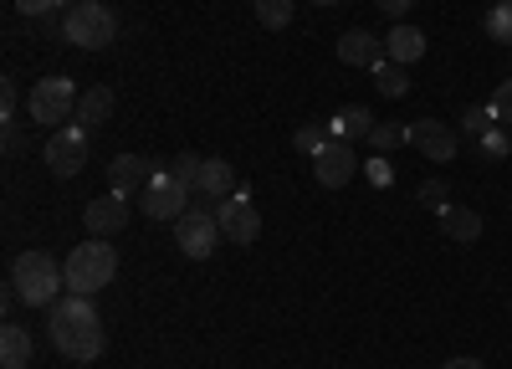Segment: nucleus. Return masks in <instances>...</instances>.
Wrapping results in <instances>:
<instances>
[{
	"mask_svg": "<svg viewBox=\"0 0 512 369\" xmlns=\"http://www.w3.org/2000/svg\"><path fill=\"white\" fill-rule=\"evenodd\" d=\"M31 364V334L21 323L0 328V369H26Z\"/></svg>",
	"mask_w": 512,
	"mask_h": 369,
	"instance_id": "f3484780",
	"label": "nucleus"
},
{
	"mask_svg": "<svg viewBox=\"0 0 512 369\" xmlns=\"http://www.w3.org/2000/svg\"><path fill=\"white\" fill-rule=\"evenodd\" d=\"M487 123H492V108H466L461 129H466V134H487Z\"/></svg>",
	"mask_w": 512,
	"mask_h": 369,
	"instance_id": "c756f323",
	"label": "nucleus"
},
{
	"mask_svg": "<svg viewBox=\"0 0 512 369\" xmlns=\"http://www.w3.org/2000/svg\"><path fill=\"white\" fill-rule=\"evenodd\" d=\"M190 195H195L190 185H180L175 175L164 170V175H154V180L139 190V211H144L149 221H180V216L190 211Z\"/></svg>",
	"mask_w": 512,
	"mask_h": 369,
	"instance_id": "0eeeda50",
	"label": "nucleus"
},
{
	"mask_svg": "<svg viewBox=\"0 0 512 369\" xmlns=\"http://www.w3.org/2000/svg\"><path fill=\"white\" fill-rule=\"evenodd\" d=\"M369 180H374V185H390V180H395V170H390L384 159H374V164H369Z\"/></svg>",
	"mask_w": 512,
	"mask_h": 369,
	"instance_id": "72a5a7b5",
	"label": "nucleus"
},
{
	"mask_svg": "<svg viewBox=\"0 0 512 369\" xmlns=\"http://www.w3.org/2000/svg\"><path fill=\"white\" fill-rule=\"evenodd\" d=\"M195 195H200V200H226V195H236V170H231L226 159H205L200 175H195Z\"/></svg>",
	"mask_w": 512,
	"mask_h": 369,
	"instance_id": "dca6fc26",
	"label": "nucleus"
},
{
	"mask_svg": "<svg viewBox=\"0 0 512 369\" xmlns=\"http://www.w3.org/2000/svg\"><path fill=\"white\" fill-rule=\"evenodd\" d=\"M374 88H379V98H405V93H410V67L384 62V67L374 72Z\"/></svg>",
	"mask_w": 512,
	"mask_h": 369,
	"instance_id": "412c9836",
	"label": "nucleus"
},
{
	"mask_svg": "<svg viewBox=\"0 0 512 369\" xmlns=\"http://www.w3.org/2000/svg\"><path fill=\"white\" fill-rule=\"evenodd\" d=\"M26 134H21V123H6V154H21Z\"/></svg>",
	"mask_w": 512,
	"mask_h": 369,
	"instance_id": "f704fd0d",
	"label": "nucleus"
},
{
	"mask_svg": "<svg viewBox=\"0 0 512 369\" xmlns=\"http://www.w3.org/2000/svg\"><path fill=\"white\" fill-rule=\"evenodd\" d=\"M77 88H72V77H41L26 108H31V123H41V129H62L67 118H77Z\"/></svg>",
	"mask_w": 512,
	"mask_h": 369,
	"instance_id": "39448f33",
	"label": "nucleus"
},
{
	"mask_svg": "<svg viewBox=\"0 0 512 369\" xmlns=\"http://www.w3.org/2000/svg\"><path fill=\"white\" fill-rule=\"evenodd\" d=\"M216 221H221L226 241H236V246H251L256 236H262V211H256L251 195H241V190L216 200Z\"/></svg>",
	"mask_w": 512,
	"mask_h": 369,
	"instance_id": "9d476101",
	"label": "nucleus"
},
{
	"mask_svg": "<svg viewBox=\"0 0 512 369\" xmlns=\"http://www.w3.org/2000/svg\"><path fill=\"white\" fill-rule=\"evenodd\" d=\"M364 144H369L374 154H395L400 144H410V134L400 129V123H374V134H369Z\"/></svg>",
	"mask_w": 512,
	"mask_h": 369,
	"instance_id": "5701e85b",
	"label": "nucleus"
},
{
	"mask_svg": "<svg viewBox=\"0 0 512 369\" xmlns=\"http://www.w3.org/2000/svg\"><path fill=\"white\" fill-rule=\"evenodd\" d=\"M47 339H52V349H62L72 364H93V359L108 349V328H103V318H98V308H93L88 298L67 293V298H57V303L47 308Z\"/></svg>",
	"mask_w": 512,
	"mask_h": 369,
	"instance_id": "f257e3e1",
	"label": "nucleus"
},
{
	"mask_svg": "<svg viewBox=\"0 0 512 369\" xmlns=\"http://www.w3.org/2000/svg\"><path fill=\"white\" fill-rule=\"evenodd\" d=\"M113 118V88H88L77 98V129H98Z\"/></svg>",
	"mask_w": 512,
	"mask_h": 369,
	"instance_id": "a211bd4d",
	"label": "nucleus"
},
{
	"mask_svg": "<svg viewBox=\"0 0 512 369\" xmlns=\"http://www.w3.org/2000/svg\"><path fill=\"white\" fill-rule=\"evenodd\" d=\"M328 134H333V139H349V144H354V139H369V134H374V113H369L364 103H359V108H338Z\"/></svg>",
	"mask_w": 512,
	"mask_h": 369,
	"instance_id": "6ab92c4d",
	"label": "nucleus"
},
{
	"mask_svg": "<svg viewBox=\"0 0 512 369\" xmlns=\"http://www.w3.org/2000/svg\"><path fill=\"white\" fill-rule=\"evenodd\" d=\"M420 205H425V211H436V216H441L446 205H451V200H446V185H441V180H425V185H420Z\"/></svg>",
	"mask_w": 512,
	"mask_h": 369,
	"instance_id": "bb28decb",
	"label": "nucleus"
},
{
	"mask_svg": "<svg viewBox=\"0 0 512 369\" xmlns=\"http://www.w3.org/2000/svg\"><path fill=\"white\" fill-rule=\"evenodd\" d=\"M154 175H164V164L149 154H113V164H108V185L118 195H139Z\"/></svg>",
	"mask_w": 512,
	"mask_h": 369,
	"instance_id": "ddd939ff",
	"label": "nucleus"
},
{
	"mask_svg": "<svg viewBox=\"0 0 512 369\" xmlns=\"http://www.w3.org/2000/svg\"><path fill=\"white\" fill-rule=\"evenodd\" d=\"M11 6L21 11V16H47V11H57L62 0H11Z\"/></svg>",
	"mask_w": 512,
	"mask_h": 369,
	"instance_id": "2f4dec72",
	"label": "nucleus"
},
{
	"mask_svg": "<svg viewBox=\"0 0 512 369\" xmlns=\"http://www.w3.org/2000/svg\"><path fill=\"white\" fill-rule=\"evenodd\" d=\"M441 231L451 241H477L482 236V216L472 211V205H446V211H441Z\"/></svg>",
	"mask_w": 512,
	"mask_h": 369,
	"instance_id": "aec40b11",
	"label": "nucleus"
},
{
	"mask_svg": "<svg viewBox=\"0 0 512 369\" xmlns=\"http://www.w3.org/2000/svg\"><path fill=\"white\" fill-rule=\"evenodd\" d=\"M256 21L267 31H282L292 21V0H256Z\"/></svg>",
	"mask_w": 512,
	"mask_h": 369,
	"instance_id": "b1692460",
	"label": "nucleus"
},
{
	"mask_svg": "<svg viewBox=\"0 0 512 369\" xmlns=\"http://www.w3.org/2000/svg\"><path fill=\"white\" fill-rule=\"evenodd\" d=\"M221 236H226V231H221L216 211H210L205 200H190V211L175 221V246H180L190 262H205V257L221 246Z\"/></svg>",
	"mask_w": 512,
	"mask_h": 369,
	"instance_id": "423d86ee",
	"label": "nucleus"
},
{
	"mask_svg": "<svg viewBox=\"0 0 512 369\" xmlns=\"http://www.w3.org/2000/svg\"><path fill=\"white\" fill-rule=\"evenodd\" d=\"M47 170L57 175V180H72V175H82L88 170V129H57L52 139H47Z\"/></svg>",
	"mask_w": 512,
	"mask_h": 369,
	"instance_id": "6e6552de",
	"label": "nucleus"
},
{
	"mask_svg": "<svg viewBox=\"0 0 512 369\" xmlns=\"http://www.w3.org/2000/svg\"><path fill=\"white\" fill-rule=\"evenodd\" d=\"M328 139H333V134H323V129H313V123H303V129H297V134H292V144H297V149H303L308 159H313V154H318V149H323Z\"/></svg>",
	"mask_w": 512,
	"mask_h": 369,
	"instance_id": "a878e982",
	"label": "nucleus"
},
{
	"mask_svg": "<svg viewBox=\"0 0 512 369\" xmlns=\"http://www.w3.org/2000/svg\"><path fill=\"white\" fill-rule=\"evenodd\" d=\"M128 216H134V205H128V195L108 190V195L88 200V211H82V226H88V236H103V241H113V236L128 226Z\"/></svg>",
	"mask_w": 512,
	"mask_h": 369,
	"instance_id": "f8f14e48",
	"label": "nucleus"
},
{
	"mask_svg": "<svg viewBox=\"0 0 512 369\" xmlns=\"http://www.w3.org/2000/svg\"><path fill=\"white\" fill-rule=\"evenodd\" d=\"M11 287L26 308H52L67 287V262H57L52 252H21L11 262Z\"/></svg>",
	"mask_w": 512,
	"mask_h": 369,
	"instance_id": "f03ea898",
	"label": "nucleus"
},
{
	"mask_svg": "<svg viewBox=\"0 0 512 369\" xmlns=\"http://www.w3.org/2000/svg\"><path fill=\"white\" fill-rule=\"evenodd\" d=\"M16 103H21L16 98V82L6 77V82H0V113H6V123H16Z\"/></svg>",
	"mask_w": 512,
	"mask_h": 369,
	"instance_id": "7c9ffc66",
	"label": "nucleus"
},
{
	"mask_svg": "<svg viewBox=\"0 0 512 369\" xmlns=\"http://www.w3.org/2000/svg\"><path fill=\"white\" fill-rule=\"evenodd\" d=\"M482 154H487V159H507V154H512V139L497 134V129H487V134H482Z\"/></svg>",
	"mask_w": 512,
	"mask_h": 369,
	"instance_id": "c85d7f7f",
	"label": "nucleus"
},
{
	"mask_svg": "<svg viewBox=\"0 0 512 369\" xmlns=\"http://www.w3.org/2000/svg\"><path fill=\"white\" fill-rule=\"evenodd\" d=\"M487 108H492V118H497V123H512V77L492 93V103H487Z\"/></svg>",
	"mask_w": 512,
	"mask_h": 369,
	"instance_id": "cd10ccee",
	"label": "nucleus"
},
{
	"mask_svg": "<svg viewBox=\"0 0 512 369\" xmlns=\"http://www.w3.org/2000/svg\"><path fill=\"white\" fill-rule=\"evenodd\" d=\"M441 369H487V364H482V359H446Z\"/></svg>",
	"mask_w": 512,
	"mask_h": 369,
	"instance_id": "c9c22d12",
	"label": "nucleus"
},
{
	"mask_svg": "<svg viewBox=\"0 0 512 369\" xmlns=\"http://www.w3.org/2000/svg\"><path fill=\"white\" fill-rule=\"evenodd\" d=\"M113 277H118V252H113V241L88 236L82 246H72V257H67V293L93 298V293H103Z\"/></svg>",
	"mask_w": 512,
	"mask_h": 369,
	"instance_id": "7ed1b4c3",
	"label": "nucleus"
},
{
	"mask_svg": "<svg viewBox=\"0 0 512 369\" xmlns=\"http://www.w3.org/2000/svg\"><path fill=\"white\" fill-rule=\"evenodd\" d=\"M313 6H333V0H313Z\"/></svg>",
	"mask_w": 512,
	"mask_h": 369,
	"instance_id": "e433bc0d",
	"label": "nucleus"
},
{
	"mask_svg": "<svg viewBox=\"0 0 512 369\" xmlns=\"http://www.w3.org/2000/svg\"><path fill=\"white\" fill-rule=\"evenodd\" d=\"M384 52H390V62H400V67L420 62V57H425V31L410 26V21H395L390 36H384Z\"/></svg>",
	"mask_w": 512,
	"mask_h": 369,
	"instance_id": "2eb2a0df",
	"label": "nucleus"
},
{
	"mask_svg": "<svg viewBox=\"0 0 512 369\" xmlns=\"http://www.w3.org/2000/svg\"><path fill=\"white\" fill-rule=\"evenodd\" d=\"M338 62H349V67H364V72H379L384 62H390V52H384V41L374 31H344L338 36Z\"/></svg>",
	"mask_w": 512,
	"mask_h": 369,
	"instance_id": "4468645a",
	"label": "nucleus"
},
{
	"mask_svg": "<svg viewBox=\"0 0 512 369\" xmlns=\"http://www.w3.org/2000/svg\"><path fill=\"white\" fill-rule=\"evenodd\" d=\"M487 6H502V0H487Z\"/></svg>",
	"mask_w": 512,
	"mask_h": 369,
	"instance_id": "4c0bfd02",
	"label": "nucleus"
},
{
	"mask_svg": "<svg viewBox=\"0 0 512 369\" xmlns=\"http://www.w3.org/2000/svg\"><path fill=\"white\" fill-rule=\"evenodd\" d=\"M313 175H318L323 190H344V185L359 175V154H354V144H349V139H328V144L313 154Z\"/></svg>",
	"mask_w": 512,
	"mask_h": 369,
	"instance_id": "1a4fd4ad",
	"label": "nucleus"
},
{
	"mask_svg": "<svg viewBox=\"0 0 512 369\" xmlns=\"http://www.w3.org/2000/svg\"><path fill=\"white\" fill-rule=\"evenodd\" d=\"M62 36L82 52H103L118 36V16L108 6H98V0H77V6L67 11V21H62Z\"/></svg>",
	"mask_w": 512,
	"mask_h": 369,
	"instance_id": "20e7f679",
	"label": "nucleus"
},
{
	"mask_svg": "<svg viewBox=\"0 0 512 369\" xmlns=\"http://www.w3.org/2000/svg\"><path fill=\"white\" fill-rule=\"evenodd\" d=\"M200 164H205V159H195V154H175V159L164 164V170L175 175L180 185H190V190H195V175H200Z\"/></svg>",
	"mask_w": 512,
	"mask_h": 369,
	"instance_id": "393cba45",
	"label": "nucleus"
},
{
	"mask_svg": "<svg viewBox=\"0 0 512 369\" xmlns=\"http://www.w3.org/2000/svg\"><path fill=\"white\" fill-rule=\"evenodd\" d=\"M410 144H415V154H425V159H431V164H451L456 159V129H451V123H441V118H415L410 123Z\"/></svg>",
	"mask_w": 512,
	"mask_h": 369,
	"instance_id": "9b49d317",
	"label": "nucleus"
},
{
	"mask_svg": "<svg viewBox=\"0 0 512 369\" xmlns=\"http://www.w3.org/2000/svg\"><path fill=\"white\" fill-rule=\"evenodd\" d=\"M374 6H379L384 16H390V21H405V16H410V6H415V0H374Z\"/></svg>",
	"mask_w": 512,
	"mask_h": 369,
	"instance_id": "473e14b6",
	"label": "nucleus"
},
{
	"mask_svg": "<svg viewBox=\"0 0 512 369\" xmlns=\"http://www.w3.org/2000/svg\"><path fill=\"white\" fill-rule=\"evenodd\" d=\"M482 31H487L492 41H502V47H512V0H502V6H487Z\"/></svg>",
	"mask_w": 512,
	"mask_h": 369,
	"instance_id": "4be33fe9",
	"label": "nucleus"
}]
</instances>
